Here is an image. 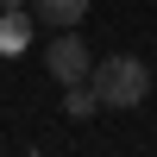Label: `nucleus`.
I'll return each instance as SVG.
<instances>
[{"label":"nucleus","mask_w":157,"mask_h":157,"mask_svg":"<svg viewBox=\"0 0 157 157\" xmlns=\"http://www.w3.org/2000/svg\"><path fill=\"white\" fill-rule=\"evenodd\" d=\"M44 63H50V75H57V82H88V69H94V57H88V44L75 38V25H69V32H57V38H50Z\"/></svg>","instance_id":"f03ea898"},{"label":"nucleus","mask_w":157,"mask_h":157,"mask_svg":"<svg viewBox=\"0 0 157 157\" xmlns=\"http://www.w3.org/2000/svg\"><path fill=\"white\" fill-rule=\"evenodd\" d=\"M88 82H94V94H101V113H126V107H138V101L151 94V69L138 57H107V63H94L88 69Z\"/></svg>","instance_id":"f257e3e1"},{"label":"nucleus","mask_w":157,"mask_h":157,"mask_svg":"<svg viewBox=\"0 0 157 157\" xmlns=\"http://www.w3.org/2000/svg\"><path fill=\"white\" fill-rule=\"evenodd\" d=\"M32 6H38V19H44V25L69 32V25H75V19L88 13V0H32Z\"/></svg>","instance_id":"20e7f679"},{"label":"nucleus","mask_w":157,"mask_h":157,"mask_svg":"<svg viewBox=\"0 0 157 157\" xmlns=\"http://www.w3.org/2000/svg\"><path fill=\"white\" fill-rule=\"evenodd\" d=\"M25 44H32V13L6 6V13H0V57H19Z\"/></svg>","instance_id":"7ed1b4c3"}]
</instances>
